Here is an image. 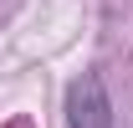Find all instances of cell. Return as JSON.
Here are the masks:
<instances>
[{"instance_id": "1", "label": "cell", "mask_w": 133, "mask_h": 128, "mask_svg": "<svg viewBox=\"0 0 133 128\" xmlns=\"http://www.w3.org/2000/svg\"><path fill=\"white\" fill-rule=\"evenodd\" d=\"M66 128H118L113 97H108L97 72L72 77V87H66Z\"/></svg>"}]
</instances>
